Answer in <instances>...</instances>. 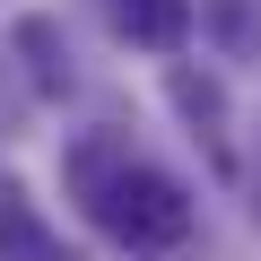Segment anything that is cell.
<instances>
[{"label":"cell","instance_id":"obj_2","mask_svg":"<svg viewBox=\"0 0 261 261\" xmlns=\"http://www.w3.org/2000/svg\"><path fill=\"white\" fill-rule=\"evenodd\" d=\"M113 9H122V27H130V35L157 44V53H174V44H183V27H192L183 0H113Z\"/></svg>","mask_w":261,"mask_h":261},{"label":"cell","instance_id":"obj_1","mask_svg":"<svg viewBox=\"0 0 261 261\" xmlns=\"http://www.w3.org/2000/svg\"><path fill=\"white\" fill-rule=\"evenodd\" d=\"M87 209H96L105 235L130 244V252H174V244L192 235V200H183V183H166L157 166H130V157L105 174V192H96Z\"/></svg>","mask_w":261,"mask_h":261}]
</instances>
